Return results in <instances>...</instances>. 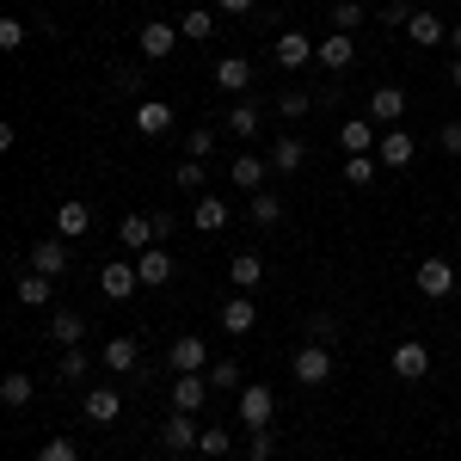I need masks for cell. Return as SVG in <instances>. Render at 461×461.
I'll return each mask as SVG.
<instances>
[{
  "instance_id": "obj_49",
  "label": "cell",
  "mask_w": 461,
  "mask_h": 461,
  "mask_svg": "<svg viewBox=\"0 0 461 461\" xmlns=\"http://www.w3.org/2000/svg\"><path fill=\"white\" fill-rule=\"evenodd\" d=\"M154 234H160V240H173V234H178V215L173 210H154Z\"/></svg>"
},
{
  "instance_id": "obj_44",
  "label": "cell",
  "mask_w": 461,
  "mask_h": 461,
  "mask_svg": "<svg viewBox=\"0 0 461 461\" xmlns=\"http://www.w3.org/2000/svg\"><path fill=\"white\" fill-rule=\"evenodd\" d=\"M62 382H86V351H80V345L62 351Z\"/></svg>"
},
{
  "instance_id": "obj_25",
  "label": "cell",
  "mask_w": 461,
  "mask_h": 461,
  "mask_svg": "<svg viewBox=\"0 0 461 461\" xmlns=\"http://www.w3.org/2000/svg\"><path fill=\"white\" fill-rule=\"evenodd\" d=\"M265 173H271V160H258V154H234V167H228L240 191H265Z\"/></svg>"
},
{
  "instance_id": "obj_1",
  "label": "cell",
  "mask_w": 461,
  "mask_h": 461,
  "mask_svg": "<svg viewBox=\"0 0 461 461\" xmlns=\"http://www.w3.org/2000/svg\"><path fill=\"white\" fill-rule=\"evenodd\" d=\"M234 412H240V430H271V419H277V393L265 388V382H247Z\"/></svg>"
},
{
  "instance_id": "obj_30",
  "label": "cell",
  "mask_w": 461,
  "mask_h": 461,
  "mask_svg": "<svg viewBox=\"0 0 461 461\" xmlns=\"http://www.w3.org/2000/svg\"><path fill=\"white\" fill-rule=\"evenodd\" d=\"M32 393H37V382L25 369H6V375H0V400H6V406H32Z\"/></svg>"
},
{
  "instance_id": "obj_46",
  "label": "cell",
  "mask_w": 461,
  "mask_h": 461,
  "mask_svg": "<svg viewBox=\"0 0 461 461\" xmlns=\"http://www.w3.org/2000/svg\"><path fill=\"white\" fill-rule=\"evenodd\" d=\"M203 160H178V185H185V191H197V185H203Z\"/></svg>"
},
{
  "instance_id": "obj_19",
  "label": "cell",
  "mask_w": 461,
  "mask_h": 461,
  "mask_svg": "<svg viewBox=\"0 0 461 461\" xmlns=\"http://www.w3.org/2000/svg\"><path fill=\"white\" fill-rule=\"evenodd\" d=\"M302 167H308V142H302V136H277V142H271V173H302Z\"/></svg>"
},
{
  "instance_id": "obj_43",
  "label": "cell",
  "mask_w": 461,
  "mask_h": 461,
  "mask_svg": "<svg viewBox=\"0 0 461 461\" xmlns=\"http://www.w3.org/2000/svg\"><path fill=\"white\" fill-rule=\"evenodd\" d=\"M247 456H252V461H271V456H277V430H252Z\"/></svg>"
},
{
  "instance_id": "obj_16",
  "label": "cell",
  "mask_w": 461,
  "mask_h": 461,
  "mask_svg": "<svg viewBox=\"0 0 461 461\" xmlns=\"http://www.w3.org/2000/svg\"><path fill=\"white\" fill-rule=\"evenodd\" d=\"M215 86H221L228 99H240V93L252 86V62L247 56H221V62H215Z\"/></svg>"
},
{
  "instance_id": "obj_27",
  "label": "cell",
  "mask_w": 461,
  "mask_h": 461,
  "mask_svg": "<svg viewBox=\"0 0 461 461\" xmlns=\"http://www.w3.org/2000/svg\"><path fill=\"white\" fill-rule=\"evenodd\" d=\"M86 228H93V210H86L80 197H68V203L56 210V234H62V240H80Z\"/></svg>"
},
{
  "instance_id": "obj_50",
  "label": "cell",
  "mask_w": 461,
  "mask_h": 461,
  "mask_svg": "<svg viewBox=\"0 0 461 461\" xmlns=\"http://www.w3.org/2000/svg\"><path fill=\"white\" fill-rule=\"evenodd\" d=\"M215 6H221V13H252L258 0H215Z\"/></svg>"
},
{
  "instance_id": "obj_41",
  "label": "cell",
  "mask_w": 461,
  "mask_h": 461,
  "mask_svg": "<svg viewBox=\"0 0 461 461\" xmlns=\"http://www.w3.org/2000/svg\"><path fill=\"white\" fill-rule=\"evenodd\" d=\"M215 154V130H191L185 136V160H210Z\"/></svg>"
},
{
  "instance_id": "obj_37",
  "label": "cell",
  "mask_w": 461,
  "mask_h": 461,
  "mask_svg": "<svg viewBox=\"0 0 461 461\" xmlns=\"http://www.w3.org/2000/svg\"><path fill=\"white\" fill-rule=\"evenodd\" d=\"M308 111H314V99H308L302 86H289V93H277V117H284V123H295V117H308Z\"/></svg>"
},
{
  "instance_id": "obj_53",
  "label": "cell",
  "mask_w": 461,
  "mask_h": 461,
  "mask_svg": "<svg viewBox=\"0 0 461 461\" xmlns=\"http://www.w3.org/2000/svg\"><path fill=\"white\" fill-rule=\"evenodd\" d=\"M363 6H388V0H363Z\"/></svg>"
},
{
  "instance_id": "obj_9",
  "label": "cell",
  "mask_w": 461,
  "mask_h": 461,
  "mask_svg": "<svg viewBox=\"0 0 461 461\" xmlns=\"http://www.w3.org/2000/svg\"><path fill=\"white\" fill-rule=\"evenodd\" d=\"M173 369L178 375H203V369H210V345H203L197 332H178L173 339Z\"/></svg>"
},
{
  "instance_id": "obj_23",
  "label": "cell",
  "mask_w": 461,
  "mask_h": 461,
  "mask_svg": "<svg viewBox=\"0 0 461 461\" xmlns=\"http://www.w3.org/2000/svg\"><path fill=\"white\" fill-rule=\"evenodd\" d=\"M252 326H258V308H252V295L234 289V295L221 302V332H252Z\"/></svg>"
},
{
  "instance_id": "obj_34",
  "label": "cell",
  "mask_w": 461,
  "mask_h": 461,
  "mask_svg": "<svg viewBox=\"0 0 461 461\" xmlns=\"http://www.w3.org/2000/svg\"><path fill=\"white\" fill-rule=\"evenodd\" d=\"M375 173H382L375 154H345V185H375Z\"/></svg>"
},
{
  "instance_id": "obj_6",
  "label": "cell",
  "mask_w": 461,
  "mask_h": 461,
  "mask_svg": "<svg viewBox=\"0 0 461 461\" xmlns=\"http://www.w3.org/2000/svg\"><path fill=\"white\" fill-rule=\"evenodd\" d=\"M400 117H406V93L400 86H375L369 93V123L375 130H400Z\"/></svg>"
},
{
  "instance_id": "obj_54",
  "label": "cell",
  "mask_w": 461,
  "mask_h": 461,
  "mask_svg": "<svg viewBox=\"0 0 461 461\" xmlns=\"http://www.w3.org/2000/svg\"><path fill=\"white\" fill-rule=\"evenodd\" d=\"M419 6H443V0H419Z\"/></svg>"
},
{
  "instance_id": "obj_35",
  "label": "cell",
  "mask_w": 461,
  "mask_h": 461,
  "mask_svg": "<svg viewBox=\"0 0 461 461\" xmlns=\"http://www.w3.org/2000/svg\"><path fill=\"white\" fill-rule=\"evenodd\" d=\"M191 221H197L203 234H215V228L228 221V203H221V197H197V210H191Z\"/></svg>"
},
{
  "instance_id": "obj_42",
  "label": "cell",
  "mask_w": 461,
  "mask_h": 461,
  "mask_svg": "<svg viewBox=\"0 0 461 461\" xmlns=\"http://www.w3.org/2000/svg\"><path fill=\"white\" fill-rule=\"evenodd\" d=\"M37 461H80V449H74V437H50V443L37 449Z\"/></svg>"
},
{
  "instance_id": "obj_12",
  "label": "cell",
  "mask_w": 461,
  "mask_h": 461,
  "mask_svg": "<svg viewBox=\"0 0 461 461\" xmlns=\"http://www.w3.org/2000/svg\"><path fill=\"white\" fill-rule=\"evenodd\" d=\"M173 43H178V25H167V19H148V25H136V50L142 56H173Z\"/></svg>"
},
{
  "instance_id": "obj_5",
  "label": "cell",
  "mask_w": 461,
  "mask_h": 461,
  "mask_svg": "<svg viewBox=\"0 0 461 461\" xmlns=\"http://www.w3.org/2000/svg\"><path fill=\"white\" fill-rule=\"evenodd\" d=\"M375 160H382L388 173H406V167L419 160V142H412L406 130H382V142H375Z\"/></svg>"
},
{
  "instance_id": "obj_32",
  "label": "cell",
  "mask_w": 461,
  "mask_h": 461,
  "mask_svg": "<svg viewBox=\"0 0 461 461\" xmlns=\"http://www.w3.org/2000/svg\"><path fill=\"white\" fill-rule=\"evenodd\" d=\"M203 375H210V388H221V393H240V388H247V375H240V363H234V357H221V363H210Z\"/></svg>"
},
{
  "instance_id": "obj_29",
  "label": "cell",
  "mask_w": 461,
  "mask_h": 461,
  "mask_svg": "<svg viewBox=\"0 0 461 461\" xmlns=\"http://www.w3.org/2000/svg\"><path fill=\"white\" fill-rule=\"evenodd\" d=\"M117 412H123V393L117 388H86V419L93 425H111Z\"/></svg>"
},
{
  "instance_id": "obj_18",
  "label": "cell",
  "mask_w": 461,
  "mask_h": 461,
  "mask_svg": "<svg viewBox=\"0 0 461 461\" xmlns=\"http://www.w3.org/2000/svg\"><path fill=\"white\" fill-rule=\"evenodd\" d=\"M210 375H178L173 382V412H203V400H210Z\"/></svg>"
},
{
  "instance_id": "obj_31",
  "label": "cell",
  "mask_w": 461,
  "mask_h": 461,
  "mask_svg": "<svg viewBox=\"0 0 461 461\" xmlns=\"http://www.w3.org/2000/svg\"><path fill=\"white\" fill-rule=\"evenodd\" d=\"M228 136H234V142H247V136H258V105H247V99H234V105H228Z\"/></svg>"
},
{
  "instance_id": "obj_15",
  "label": "cell",
  "mask_w": 461,
  "mask_h": 461,
  "mask_svg": "<svg viewBox=\"0 0 461 461\" xmlns=\"http://www.w3.org/2000/svg\"><path fill=\"white\" fill-rule=\"evenodd\" d=\"M406 37H412L419 50H437V43H449V25L437 19V6H419V13H412V25H406Z\"/></svg>"
},
{
  "instance_id": "obj_24",
  "label": "cell",
  "mask_w": 461,
  "mask_h": 461,
  "mask_svg": "<svg viewBox=\"0 0 461 461\" xmlns=\"http://www.w3.org/2000/svg\"><path fill=\"white\" fill-rule=\"evenodd\" d=\"M258 277H265V258H258V252H234V258H228V284L240 289V295L258 289Z\"/></svg>"
},
{
  "instance_id": "obj_51",
  "label": "cell",
  "mask_w": 461,
  "mask_h": 461,
  "mask_svg": "<svg viewBox=\"0 0 461 461\" xmlns=\"http://www.w3.org/2000/svg\"><path fill=\"white\" fill-rule=\"evenodd\" d=\"M449 86H456V93H461V56H456V62H449Z\"/></svg>"
},
{
  "instance_id": "obj_48",
  "label": "cell",
  "mask_w": 461,
  "mask_h": 461,
  "mask_svg": "<svg viewBox=\"0 0 461 461\" xmlns=\"http://www.w3.org/2000/svg\"><path fill=\"white\" fill-rule=\"evenodd\" d=\"M437 148H443V154H461V123H456V117L437 130Z\"/></svg>"
},
{
  "instance_id": "obj_11",
  "label": "cell",
  "mask_w": 461,
  "mask_h": 461,
  "mask_svg": "<svg viewBox=\"0 0 461 461\" xmlns=\"http://www.w3.org/2000/svg\"><path fill=\"white\" fill-rule=\"evenodd\" d=\"M419 295H430V302L456 295V265H449V258H425V265H419Z\"/></svg>"
},
{
  "instance_id": "obj_2",
  "label": "cell",
  "mask_w": 461,
  "mask_h": 461,
  "mask_svg": "<svg viewBox=\"0 0 461 461\" xmlns=\"http://www.w3.org/2000/svg\"><path fill=\"white\" fill-rule=\"evenodd\" d=\"M289 375H295L302 388H326V382H332V345H314V339H308V345L295 351V363H289Z\"/></svg>"
},
{
  "instance_id": "obj_36",
  "label": "cell",
  "mask_w": 461,
  "mask_h": 461,
  "mask_svg": "<svg viewBox=\"0 0 461 461\" xmlns=\"http://www.w3.org/2000/svg\"><path fill=\"white\" fill-rule=\"evenodd\" d=\"M363 13H369L363 0H332V32H345V37H351L357 25H363Z\"/></svg>"
},
{
  "instance_id": "obj_40",
  "label": "cell",
  "mask_w": 461,
  "mask_h": 461,
  "mask_svg": "<svg viewBox=\"0 0 461 461\" xmlns=\"http://www.w3.org/2000/svg\"><path fill=\"white\" fill-rule=\"evenodd\" d=\"M203 456H228L234 449V425H215V430H203V443H197Z\"/></svg>"
},
{
  "instance_id": "obj_7",
  "label": "cell",
  "mask_w": 461,
  "mask_h": 461,
  "mask_svg": "<svg viewBox=\"0 0 461 461\" xmlns=\"http://www.w3.org/2000/svg\"><path fill=\"white\" fill-rule=\"evenodd\" d=\"M99 289H105V302H130V295L142 289V277H136L130 258H111L105 271H99Z\"/></svg>"
},
{
  "instance_id": "obj_20",
  "label": "cell",
  "mask_w": 461,
  "mask_h": 461,
  "mask_svg": "<svg viewBox=\"0 0 461 461\" xmlns=\"http://www.w3.org/2000/svg\"><path fill=\"white\" fill-rule=\"evenodd\" d=\"M117 240H123L130 252L160 247V234H154V215H123V221H117Z\"/></svg>"
},
{
  "instance_id": "obj_47",
  "label": "cell",
  "mask_w": 461,
  "mask_h": 461,
  "mask_svg": "<svg viewBox=\"0 0 461 461\" xmlns=\"http://www.w3.org/2000/svg\"><path fill=\"white\" fill-rule=\"evenodd\" d=\"M308 339H314V345H332V339H339V326H332L326 314H314V320H308Z\"/></svg>"
},
{
  "instance_id": "obj_3",
  "label": "cell",
  "mask_w": 461,
  "mask_h": 461,
  "mask_svg": "<svg viewBox=\"0 0 461 461\" xmlns=\"http://www.w3.org/2000/svg\"><path fill=\"white\" fill-rule=\"evenodd\" d=\"M314 56H320V37H302V32H284V37H277V43H271V62H277V68H284V74L308 68Z\"/></svg>"
},
{
  "instance_id": "obj_4",
  "label": "cell",
  "mask_w": 461,
  "mask_h": 461,
  "mask_svg": "<svg viewBox=\"0 0 461 461\" xmlns=\"http://www.w3.org/2000/svg\"><path fill=\"white\" fill-rule=\"evenodd\" d=\"M203 443V430H197V412H173L167 425H160V449L167 456H191Z\"/></svg>"
},
{
  "instance_id": "obj_10",
  "label": "cell",
  "mask_w": 461,
  "mask_h": 461,
  "mask_svg": "<svg viewBox=\"0 0 461 461\" xmlns=\"http://www.w3.org/2000/svg\"><path fill=\"white\" fill-rule=\"evenodd\" d=\"M393 375H400V382H425L430 375V345H419V339L393 345Z\"/></svg>"
},
{
  "instance_id": "obj_52",
  "label": "cell",
  "mask_w": 461,
  "mask_h": 461,
  "mask_svg": "<svg viewBox=\"0 0 461 461\" xmlns=\"http://www.w3.org/2000/svg\"><path fill=\"white\" fill-rule=\"evenodd\" d=\"M449 50H456V56H461V25H449Z\"/></svg>"
},
{
  "instance_id": "obj_13",
  "label": "cell",
  "mask_w": 461,
  "mask_h": 461,
  "mask_svg": "<svg viewBox=\"0 0 461 461\" xmlns=\"http://www.w3.org/2000/svg\"><path fill=\"white\" fill-rule=\"evenodd\" d=\"M326 74H345L357 62V37H345V32H332V37H320V56H314Z\"/></svg>"
},
{
  "instance_id": "obj_21",
  "label": "cell",
  "mask_w": 461,
  "mask_h": 461,
  "mask_svg": "<svg viewBox=\"0 0 461 461\" xmlns=\"http://www.w3.org/2000/svg\"><path fill=\"white\" fill-rule=\"evenodd\" d=\"M105 369H111V375H130V369H142V345H136L130 332H117V339L105 345Z\"/></svg>"
},
{
  "instance_id": "obj_14",
  "label": "cell",
  "mask_w": 461,
  "mask_h": 461,
  "mask_svg": "<svg viewBox=\"0 0 461 461\" xmlns=\"http://www.w3.org/2000/svg\"><path fill=\"white\" fill-rule=\"evenodd\" d=\"M375 142H382V130H375L369 117H345V123H339V148H345V154H375Z\"/></svg>"
},
{
  "instance_id": "obj_39",
  "label": "cell",
  "mask_w": 461,
  "mask_h": 461,
  "mask_svg": "<svg viewBox=\"0 0 461 461\" xmlns=\"http://www.w3.org/2000/svg\"><path fill=\"white\" fill-rule=\"evenodd\" d=\"M215 19L203 13V6H185V19H178V37H210Z\"/></svg>"
},
{
  "instance_id": "obj_45",
  "label": "cell",
  "mask_w": 461,
  "mask_h": 461,
  "mask_svg": "<svg viewBox=\"0 0 461 461\" xmlns=\"http://www.w3.org/2000/svg\"><path fill=\"white\" fill-rule=\"evenodd\" d=\"M19 43H25V19H0V50L13 56Z\"/></svg>"
},
{
  "instance_id": "obj_33",
  "label": "cell",
  "mask_w": 461,
  "mask_h": 461,
  "mask_svg": "<svg viewBox=\"0 0 461 461\" xmlns=\"http://www.w3.org/2000/svg\"><path fill=\"white\" fill-rule=\"evenodd\" d=\"M252 221H258V228H277V221H284V197H277V191H252Z\"/></svg>"
},
{
  "instance_id": "obj_28",
  "label": "cell",
  "mask_w": 461,
  "mask_h": 461,
  "mask_svg": "<svg viewBox=\"0 0 461 461\" xmlns=\"http://www.w3.org/2000/svg\"><path fill=\"white\" fill-rule=\"evenodd\" d=\"M13 295H19V308H43V302L56 295V277H43V271H25V277L13 284Z\"/></svg>"
},
{
  "instance_id": "obj_17",
  "label": "cell",
  "mask_w": 461,
  "mask_h": 461,
  "mask_svg": "<svg viewBox=\"0 0 461 461\" xmlns=\"http://www.w3.org/2000/svg\"><path fill=\"white\" fill-rule=\"evenodd\" d=\"M173 130V105H160V99H136V136H167Z\"/></svg>"
},
{
  "instance_id": "obj_38",
  "label": "cell",
  "mask_w": 461,
  "mask_h": 461,
  "mask_svg": "<svg viewBox=\"0 0 461 461\" xmlns=\"http://www.w3.org/2000/svg\"><path fill=\"white\" fill-rule=\"evenodd\" d=\"M412 13H419V0H388V6H382V25H388V32H406Z\"/></svg>"
},
{
  "instance_id": "obj_8",
  "label": "cell",
  "mask_w": 461,
  "mask_h": 461,
  "mask_svg": "<svg viewBox=\"0 0 461 461\" xmlns=\"http://www.w3.org/2000/svg\"><path fill=\"white\" fill-rule=\"evenodd\" d=\"M32 271H43V277H62V271H68V240H62V234H43V240H32Z\"/></svg>"
},
{
  "instance_id": "obj_22",
  "label": "cell",
  "mask_w": 461,
  "mask_h": 461,
  "mask_svg": "<svg viewBox=\"0 0 461 461\" xmlns=\"http://www.w3.org/2000/svg\"><path fill=\"white\" fill-rule=\"evenodd\" d=\"M136 277H142V289L167 284V277H173V252H167V247H148V252H136Z\"/></svg>"
},
{
  "instance_id": "obj_26",
  "label": "cell",
  "mask_w": 461,
  "mask_h": 461,
  "mask_svg": "<svg viewBox=\"0 0 461 461\" xmlns=\"http://www.w3.org/2000/svg\"><path fill=\"white\" fill-rule=\"evenodd\" d=\"M50 339H56L62 351H74V345H86V320L74 314V308H62V314H50Z\"/></svg>"
}]
</instances>
